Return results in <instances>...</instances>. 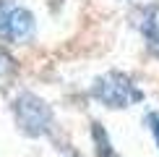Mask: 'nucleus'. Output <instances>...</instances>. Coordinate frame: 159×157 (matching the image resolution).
<instances>
[{
    "instance_id": "f257e3e1",
    "label": "nucleus",
    "mask_w": 159,
    "mask_h": 157,
    "mask_svg": "<svg viewBox=\"0 0 159 157\" xmlns=\"http://www.w3.org/2000/svg\"><path fill=\"white\" fill-rule=\"evenodd\" d=\"M91 97L99 100L102 105H107V107L120 110V107H130V105L141 102L143 100V92L138 89L128 76H123V74H107V76L97 78L94 89H91Z\"/></svg>"
},
{
    "instance_id": "f03ea898",
    "label": "nucleus",
    "mask_w": 159,
    "mask_h": 157,
    "mask_svg": "<svg viewBox=\"0 0 159 157\" xmlns=\"http://www.w3.org/2000/svg\"><path fill=\"white\" fill-rule=\"evenodd\" d=\"M34 34V16L11 0H0V37L8 42H26Z\"/></svg>"
},
{
    "instance_id": "7ed1b4c3",
    "label": "nucleus",
    "mask_w": 159,
    "mask_h": 157,
    "mask_svg": "<svg viewBox=\"0 0 159 157\" xmlns=\"http://www.w3.org/2000/svg\"><path fill=\"white\" fill-rule=\"evenodd\" d=\"M16 121L26 134L42 136L52 128V113L42 100H37L34 94H21L16 100Z\"/></svg>"
},
{
    "instance_id": "20e7f679",
    "label": "nucleus",
    "mask_w": 159,
    "mask_h": 157,
    "mask_svg": "<svg viewBox=\"0 0 159 157\" xmlns=\"http://www.w3.org/2000/svg\"><path fill=\"white\" fill-rule=\"evenodd\" d=\"M141 31L146 37L149 47L154 50V55H159V18H157V11L154 8H146L143 11V18H141Z\"/></svg>"
},
{
    "instance_id": "39448f33",
    "label": "nucleus",
    "mask_w": 159,
    "mask_h": 157,
    "mask_svg": "<svg viewBox=\"0 0 159 157\" xmlns=\"http://www.w3.org/2000/svg\"><path fill=\"white\" fill-rule=\"evenodd\" d=\"M146 126L151 128V134H154V139H157V147H159V110L146 115Z\"/></svg>"
},
{
    "instance_id": "423d86ee",
    "label": "nucleus",
    "mask_w": 159,
    "mask_h": 157,
    "mask_svg": "<svg viewBox=\"0 0 159 157\" xmlns=\"http://www.w3.org/2000/svg\"><path fill=\"white\" fill-rule=\"evenodd\" d=\"M11 71H13V58H11V55H5V52L0 50V76L11 74Z\"/></svg>"
}]
</instances>
